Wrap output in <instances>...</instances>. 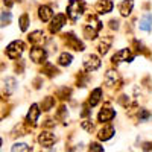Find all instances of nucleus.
Segmentation results:
<instances>
[{
  "mask_svg": "<svg viewBox=\"0 0 152 152\" xmlns=\"http://www.w3.org/2000/svg\"><path fill=\"white\" fill-rule=\"evenodd\" d=\"M85 9V3L82 0H70V3L67 5V15L72 18V21H76Z\"/></svg>",
  "mask_w": 152,
  "mask_h": 152,
  "instance_id": "nucleus-1",
  "label": "nucleus"
},
{
  "mask_svg": "<svg viewBox=\"0 0 152 152\" xmlns=\"http://www.w3.org/2000/svg\"><path fill=\"white\" fill-rule=\"evenodd\" d=\"M23 50H24V43L20 41V40H17V41H12L6 47V55L11 59H18L20 55L23 53Z\"/></svg>",
  "mask_w": 152,
  "mask_h": 152,
  "instance_id": "nucleus-2",
  "label": "nucleus"
},
{
  "mask_svg": "<svg viewBox=\"0 0 152 152\" xmlns=\"http://www.w3.org/2000/svg\"><path fill=\"white\" fill-rule=\"evenodd\" d=\"M132 59H134V55L131 53V50L129 49H122L113 56V64H119V62H123V61L131 62Z\"/></svg>",
  "mask_w": 152,
  "mask_h": 152,
  "instance_id": "nucleus-3",
  "label": "nucleus"
},
{
  "mask_svg": "<svg viewBox=\"0 0 152 152\" xmlns=\"http://www.w3.org/2000/svg\"><path fill=\"white\" fill-rule=\"evenodd\" d=\"M100 67V59L96 55H88L84 59V69L87 72H94Z\"/></svg>",
  "mask_w": 152,
  "mask_h": 152,
  "instance_id": "nucleus-4",
  "label": "nucleus"
},
{
  "mask_svg": "<svg viewBox=\"0 0 152 152\" xmlns=\"http://www.w3.org/2000/svg\"><path fill=\"white\" fill-rule=\"evenodd\" d=\"M46 58H47V52H46L44 49H41V47H34V49L31 50V59H32L34 62H37V64L44 62Z\"/></svg>",
  "mask_w": 152,
  "mask_h": 152,
  "instance_id": "nucleus-5",
  "label": "nucleus"
},
{
  "mask_svg": "<svg viewBox=\"0 0 152 152\" xmlns=\"http://www.w3.org/2000/svg\"><path fill=\"white\" fill-rule=\"evenodd\" d=\"M55 135L52 134V132H49V131H43L40 135H38V142H40V145L41 146H44V148H49V146H52L53 143H55Z\"/></svg>",
  "mask_w": 152,
  "mask_h": 152,
  "instance_id": "nucleus-6",
  "label": "nucleus"
},
{
  "mask_svg": "<svg viewBox=\"0 0 152 152\" xmlns=\"http://www.w3.org/2000/svg\"><path fill=\"white\" fill-rule=\"evenodd\" d=\"M64 41H66V44H67L69 47H72V49H75V50H84V44H82L73 34H66V35H64Z\"/></svg>",
  "mask_w": 152,
  "mask_h": 152,
  "instance_id": "nucleus-7",
  "label": "nucleus"
},
{
  "mask_svg": "<svg viewBox=\"0 0 152 152\" xmlns=\"http://www.w3.org/2000/svg\"><path fill=\"white\" fill-rule=\"evenodd\" d=\"M66 24V15L64 14H58V15H55V18L52 20V23H50V32L52 34H56L62 26Z\"/></svg>",
  "mask_w": 152,
  "mask_h": 152,
  "instance_id": "nucleus-8",
  "label": "nucleus"
},
{
  "mask_svg": "<svg viewBox=\"0 0 152 152\" xmlns=\"http://www.w3.org/2000/svg\"><path fill=\"white\" fill-rule=\"evenodd\" d=\"M38 116H40V107H38V104H32L31 108H29L28 116H26V122L28 123H35L38 120Z\"/></svg>",
  "mask_w": 152,
  "mask_h": 152,
  "instance_id": "nucleus-9",
  "label": "nucleus"
},
{
  "mask_svg": "<svg viewBox=\"0 0 152 152\" xmlns=\"http://www.w3.org/2000/svg\"><path fill=\"white\" fill-rule=\"evenodd\" d=\"M96 9L99 14H108V12L113 11V3L111 0H99L96 3Z\"/></svg>",
  "mask_w": 152,
  "mask_h": 152,
  "instance_id": "nucleus-10",
  "label": "nucleus"
},
{
  "mask_svg": "<svg viewBox=\"0 0 152 152\" xmlns=\"http://www.w3.org/2000/svg\"><path fill=\"white\" fill-rule=\"evenodd\" d=\"M113 135H114V128L111 125H107V126H104V128L99 131L97 138H99V140H102V142H107V140H110Z\"/></svg>",
  "mask_w": 152,
  "mask_h": 152,
  "instance_id": "nucleus-11",
  "label": "nucleus"
},
{
  "mask_svg": "<svg viewBox=\"0 0 152 152\" xmlns=\"http://www.w3.org/2000/svg\"><path fill=\"white\" fill-rule=\"evenodd\" d=\"M29 41H31L32 44H35V46H41V44H44L46 38H44L43 31H35V32H32V34L29 35Z\"/></svg>",
  "mask_w": 152,
  "mask_h": 152,
  "instance_id": "nucleus-12",
  "label": "nucleus"
},
{
  "mask_svg": "<svg viewBox=\"0 0 152 152\" xmlns=\"http://www.w3.org/2000/svg\"><path fill=\"white\" fill-rule=\"evenodd\" d=\"M140 29L142 31H145V32H149L151 29H152V14H149V12H146V14L142 17V20H140Z\"/></svg>",
  "mask_w": 152,
  "mask_h": 152,
  "instance_id": "nucleus-13",
  "label": "nucleus"
},
{
  "mask_svg": "<svg viewBox=\"0 0 152 152\" xmlns=\"http://www.w3.org/2000/svg\"><path fill=\"white\" fill-rule=\"evenodd\" d=\"M114 116H116V111L111 108H105L97 114V119H99V122H108V120L114 119Z\"/></svg>",
  "mask_w": 152,
  "mask_h": 152,
  "instance_id": "nucleus-14",
  "label": "nucleus"
},
{
  "mask_svg": "<svg viewBox=\"0 0 152 152\" xmlns=\"http://www.w3.org/2000/svg\"><path fill=\"white\" fill-rule=\"evenodd\" d=\"M52 15H53V12L49 6H40V9H38V17H40V20L44 21V23L52 18Z\"/></svg>",
  "mask_w": 152,
  "mask_h": 152,
  "instance_id": "nucleus-15",
  "label": "nucleus"
},
{
  "mask_svg": "<svg viewBox=\"0 0 152 152\" xmlns=\"http://www.w3.org/2000/svg\"><path fill=\"white\" fill-rule=\"evenodd\" d=\"M132 6H134L132 0H125V2H122V3L119 5L120 14H122L123 17H128V15L131 14V11H132Z\"/></svg>",
  "mask_w": 152,
  "mask_h": 152,
  "instance_id": "nucleus-16",
  "label": "nucleus"
},
{
  "mask_svg": "<svg viewBox=\"0 0 152 152\" xmlns=\"http://www.w3.org/2000/svg\"><path fill=\"white\" fill-rule=\"evenodd\" d=\"M3 84H5V90H6V94H11L17 90V81L14 78H5L3 79Z\"/></svg>",
  "mask_w": 152,
  "mask_h": 152,
  "instance_id": "nucleus-17",
  "label": "nucleus"
},
{
  "mask_svg": "<svg viewBox=\"0 0 152 152\" xmlns=\"http://www.w3.org/2000/svg\"><path fill=\"white\" fill-rule=\"evenodd\" d=\"M111 43H113L111 37H105L104 40L99 43V46H97V50H99V53H100V55H105V53L108 52V49H110Z\"/></svg>",
  "mask_w": 152,
  "mask_h": 152,
  "instance_id": "nucleus-18",
  "label": "nucleus"
},
{
  "mask_svg": "<svg viewBox=\"0 0 152 152\" xmlns=\"http://www.w3.org/2000/svg\"><path fill=\"white\" fill-rule=\"evenodd\" d=\"M100 97H102V88H96V90H93L91 96H90V100H88V104H90V107H94L99 104Z\"/></svg>",
  "mask_w": 152,
  "mask_h": 152,
  "instance_id": "nucleus-19",
  "label": "nucleus"
},
{
  "mask_svg": "<svg viewBox=\"0 0 152 152\" xmlns=\"http://www.w3.org/2000/svg\"><path fill=\"white\" fill-rule=\"evenodd\" d=\"M97 32H99V31H96L94 28H91L90 24H85V26H84V37L88 38V40H93V38H96V37H97Z\"/></svg>",
  "mask_w": 152,
  "mask_h": 152,
  "instance_id": "nucleus-20",
  "label": "nucleus"
},
{
  "mask_svg": "<svg viewBox=\"0 0 152 152\" xmlns=\"http://www.w3.org/2000/svg\"><path fill=\"white\" fill-rule=\"evenodd\" d=\"M72 59H73V56H72L70 53L64 52V53L59 55L58 62H59V66H70V64H72Z\"/></svg>",
  "mask_w": 152,
  "mask_h": 152,
  "instance_id": "nucleus-21",
  "label": "nucleus"
},
{
  "mask_svg": "<svg viewBox=\"0 0 152 152\" xmlns=\"http://www.w3.org/2000/svg\"><path fill=\"white\" fill-rule=\"evenodd\" d=\"M117 81V72H114V70H108L107 72V76H105V82L107 85H114Z\"/></svg>",
  "mask_w": 152,
  "mask_h": 152,
  "instance_id": "nucleus-22",
  "label": "nucleus"
},
{
  "mask_svg": "<svg viewBox=\"0 0 152 152\" xmlns=\"http://www.w3.org/2000/svg\"><path fill=\"white\" fill-rule=\"evenodd\" d=\"M11 151H12V152H17V151H24V152H29V151H32V148H31V146H28L26 143H15L14 146L11 148Z\"/></svg>",
  "mask_w": 152,
  "mask_h": 152,
  "instance_id": "nucleus-23",
  "label": "nucleus"
},
{
  "mask_svg": "<svg viewBox=\"0 0 152 152\" xmlns=\"http://www.w3.org/2000/svg\"><path fill=\"white\" fill-rule=\"evenodd\" d=\"M28 26H29V15L28 14H23L20 17V29L23 32H26L28 31Z\"/></svg>",
  "mask_w": 152,
  "mask_h": 152,
  "instance_id": "nucleus-24",
  "label": "nucleus"
},
{
  "mask_svg": "<svg viewBox=\"0 0 152 152\" xmlns=\"http://www.w3.org/2000/svg\"><path fill=\"white\" fill-rule=\"evenodd\" d=\"M53 105H55V99L49 96V97L44 99V102H43V110H44V111H49V110H52Z\"/></svg>",
  "mask_w": 152,
  "mask_h": 152,
  "instance_id": "nucleus-25",
  "label": "nucleus"
},
{
  "mask_svg": "<svg viewBox=\"0 0 152 152\" xmlns=\"http://www.w3.org/2000/svg\"><path fill=\"white\" fill-rule=\"evenodd\" d=\"M11 20H12V15H11V12H8V11L2 12V28L8 26V24L11 23Z\"/></svg>",
  "mask_w": 152,
  "mask_h": 152,
  "instance_id": "nucleus-26",
  "label": "nucleus"
},
{
  "mask_svg": "<svg viewBox=\"0 0 152 152\" xmlns=\"http://www.w3.org/2000/svg\"><path fill=\"white\" fill-rule=\"evenodd\" d=\"M44 72H47V73H46L47 76H53V75H56V73H58V70H56L52 64H46V67H44L43 73H44Z\"/></svg>",
  "mask_w": 152,
  "mask_h": 152,
  "instance_id": "nucleus-27",
  "label": "nucleus"
},
{
  "mask_svg": "<svg viewBox=\"0 0 152 152\" xmlns=\"http://www.w3.org/2000/svg\"><path fill=\"white\" fill-rule=\"evenodd\" d=\"M149 117H151V113H149L148 110L142 108L140 113H138V119H140V122H145V120H148Z\"/></svg>",
  "mask_w": 152,
  "mask_h": 152,
  "instance_id": "nucleus-28",
  "label": "nucleus"
},
{
  "mask_svg": "<svg viewBox=\"0 0 152 152\" xmlns=\"http://www.w3.org/2000/svg\"><path fill=\"white\" fill-rule=\"evenodd\" d=\"M90 151H91V152H104V148H102V146H99L97 143H91Z\"/></svg>",
  "mask_w": 152,
  "mask_h": 152,
  "instance_id": "nucleus-29",
  "label": "nucleus"
},
{
  "mask_svg": "<svg viewBox=\"0 0 152 152\" xmlns=\"http://www.w3.org/2000/svg\"><path fill=\"white\" fill-rule=\"evenodd\" d=\"M82 128L87 129V131H91L93 129V123L90 120H85V122H82Z\"/></svg>",
  "mask_w": 152,
  "mask_h": 152,
  "instance_id": "nucleus-30",
  "label": "nucleus"
},
{
  "mask_svg": "<svg viewBox=\"0 0 152 152\" xmlns=\"http://www.w3.org/2000/svg\"><path fill=\"white\" fill-rule=\"evenodd\" d=\"M119 102H120L123 107H128V105H129V99H128V96H122V97L119 99Z\"/></svg>",
  "mask_w": 152,
  "mask_h": 152,
  "instance_id": "nucleus-31",
  "label": "nucleus"
},
{
  "mask_svg": "<svg viewBox=\"0 0 152 152\" xmlns=\"http://www.w3.org/2000/svg\"><path fill=\"white\" fill-rule=\"evenodd\" d=\"M110 28L111 29H119V21L117 20H111L110 21Z\"/></svg>",
  "mask_w": 152,
  "mask_h": 152,
  "instance_id": "nucleus-32",
  "label": "nucleus"
},
{
  "mask_svg": "<svg viewBox=\"0 0 152 152\" xmlns=\"http://www.w3.org/2000/svg\"><path fill=\"white\" fill-rule=\"evenodd\" d=\"M152 149V143H145L143 145V151H151Z\"/></svg>",
  "mask_w": 152,
  "mask_h": 152,
  "instance_id": "nucleus-33",
  "label": "nucleus"
},
{
  "mask_svg": "<svg viewBox=\"0 0 152 152\" xmlns=\"http://www.w3.org/2000/svg\"><path fill=\"white\" fill-rule=\"evenodd\" d=\"M88 114H90V111L87 110V107H84V111H82V116L85 117V116H88Z\"/></svg>",
  "mask_w": 152,
  "mask_h": 152,
  "instance_id": "nucleus-34",
  "label": "nucleus"
},
{
  "mask_svg": "<svg viewBox=\"0 0 152 152\" xmlns=\"http://www.w3.org/2000/svg\"><path fill=\"white\" fill-rule=\"evenodd\" d=\"M3 3H5L6 6H9V8L12 6V2H11V0H3Z\"/></svg>",
  "mask_w": 152,
  "mask_h": 152,
  "instance_id": "nucleus-35",
  "label": "nucleus"
}]
</instances>
